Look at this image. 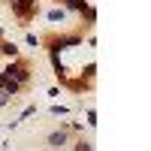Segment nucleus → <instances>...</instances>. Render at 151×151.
<instances>
[{"label": "nucleus", "mask_w": 151, "mask_h": 151, "mask_svg": "<svg viewBox=\"0 0 151 151\" xmlns=\"http://www.w3.org/2000/svg\"><path fill=\"white\" fill-rule=\"evenodd\" d=\"M3 76H9V79H15L18 85H24V82H30V70L24 67V64H9V67L3 70Z\"/></svg>", "instance_id": "nucleus-1"}, {"label": "nucleus", "mask_w": 151, "mask_h": 151, "mask_svg": "<svg viewBox=\"0 0 151 151\" xmlns=\"http://www.w3.org/2000/svg\"><path fill=\"white\" fill-rule=\"evenodd\" d=\"M64 142H67V130H55L52 136H48V145H52V148H60Z\"/></svg>", "instance_id": "nucleus-2"}, {"label": "nucleus", "mask_w": 151, "mask_h": 151, "mask_svg": "<svg viewBox=\"0 0 151 151\" xmlns=\"http://www.w3.org/2000/svg\"><path fill=\"white\" fill-rule=\"evenodd\" d=\"M0 52L9 55V58H18V45H15V42H3V45H0Z\"/></svg>", "instance_id": "nucleus-3"}, {"label": "nucleus", "mask_w": 151, "mask_h": 151, "mask_svg": "<svg viewBox=\"0 0 151 151\" xmlns=\"http://www.w3.org/2000/svg\"><path fill=\"white\" fill-rule=\"evenodd\" d=\"M48 21H64V9H52L48 12Z\"/></svg>", "instance_id": "nucleus-4"}, {"label": "nucleus", "mask_w": 151, "mask_h": 151, "mask_svg": "<svg viewBox=\"0 0 151 151\" xmlns=\"http://www.w3.org/2000/svg\"><path fill=\"white\" fill-rule=\"evenodd\" d=\"M76 151H94V145H91V142H79V145H76Z\"/></svg>", "instance_id": "nucleus-5"}, {"label": "nucleus", "mask_w": 151, "mask_h": 151, "mask_svg": "<svg viewBox=\"0 0 151 151\" xmlns=\"http://www.w3.org/2000/svg\"><path fill=\"white\" fill-rule=\"evenodd\" d=\"M27 45H40V36H36V33H27Z\"/></svg>", "instance_id": "nucleus-6"}, {"label": "nucleus", "mask_w": 151, "mask_h": 151, "mask_svg": "<svg viewBox=\"0 0 151 151\" xmlns=\"http://www.w3.org/2000/svg\"><path fill=\"white\" fill-rule=\"evenodd\" d=\"M6 3H9V6H12V3H15V0H6Z\"/></svg>", "instance_id": "nucleus-7"}, {"label": "nucleus", "mask_w": 151, "mask_h": 151, "mask_svg": "<svg viewBox=\"0 0 151 151\" xmlns=\"http://www.w3.org/2000/svg\"><path fill=\"white\" fill-rule=\"evenodd\" d=\"M0 33H3V30H0Z\"/></svg>", "instance_id": "nucleus-8"}]
</instances>
